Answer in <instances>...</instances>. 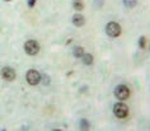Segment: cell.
Returning <instances> with one entry per match:
<instances>
[{"label":"cell","mask_w":150,"mask_h":131,"mask_svg":"<svg viewBox=\"0 0 150 131\" xmlns=\"http://www.w3.org/2000/svg\"><path fill=\"white\" fill-rule=\"evenodd\" d=\"M41 74L37 72L36 69H29L27 74H25V80L29 85H37L41 81Z\"/></svg>","instance_id":"cell-1"},{"label":"cell","mask_w":150,"mask_h":131,"mask_svg":"<svg viewBox=\"0 0 150 131\" xmlns=\"http://www.w3.org/2000/svg\"><path fill=\"white\" fill-rule=\"evenodd\" d=\"M113 113L117 118H126L129 116V107L125 103H116L113 106Z\"/></svg>","instance_id":"cell-2"},{"label":"cell","mask_w":150,"mask_h":131,"mask_svg":"<svg viewBox=\"0 0 150 131\" xmlns=\"http://www.w3.org/2000/svg\"><path fill=\"white\" fill-rule=\"evenodd\" d=\"M24 51L27 52L29 56H35L40 52V45L35 40H28L24 43Z\"/></svg>","instance_id":"cell-3"},{"label":"cell","mask_w":150,"mask_h":131,"mask_svg":"<svg viewBox=\"0 0 150 131\" xmlns=\"http://www.w3.org/2000/svg\"><path fill=\"white\" fill-rule=\"evenodd\" d=\"M115 97L120 101H125L130 97V89L123 84H120L115 88Z\"/></svg>","instance_id":"cell-4"},{"label":"cell","mask_w":150,"mask_h":131,"mask_svg":"<svg viewBox=\"0 0 150 131\" xmlns=\"http://www.w3.org/2000/svg\"><path fill=\"white\" fill-rule=\"evenodd\" d=\"M106 32L110 37H118L121 35V25H120L117 22H110L106 25Z\"/></svg>","instance_id":"cell-5"},{"label":"cell","mask_w":150,"mask_h":131,"mask_svg":"<svg viewBox=\"0 0 150 131\" xmlns=\"http://www.w3.org/2000/svg\"><path fill=\"white\" fill-rule=\"evenodd\" d=\"M1 75L6 81H13L16 79L17 74H16V70L13 68H10V66H4L1 70Z\"/></svg>","instance_id":"cell-6"},{"label":"cell","mask_w":150,"mask_h":131,"mask_svg":"<svg viewBox=\"0 0 150 131\" xmlns=\"http://www.w3.org/2000/svg\"><path fill=\"white\" fill-rule=\"evenodd\" d=\"M85 23V18L81 16V14H74L73 17V24L75 25V27H81V25H84Z\"/></svg>","instance_id":"cell-7"},{"label":"cell","mask_w":150,"mask_h":131,"mask_svg":"<svg viewBox=\"0 0 150 131\" xmlns=\"http://www.w3.org/2000/svg\"><path fill=\"white\" fill-rule=\"evenodd\" d=\"M85 54L84 52V48L81 47V46H75L74 48H73V55H74V57H76V59H81L83 57V55Z\"/></svg>","instance_id":"cell-8"},{"label":"cell","mask_w":150,"mask_h":131,"mask_svg":"<svg viewBox=\"0 0 150 131\" xmlns=\"http://www.w3.org/2000/svg\"><path fill=\"white\" fill-rule=\"evenodd\" d=\"M81 61H83L84 65H92L93 61H94V57L91 54H84L83 57H81Z\"/></svg>","instance_id":"cell-9"},{"label":"cell","mask_w":150,"mask_h":131,"mask_svg":"<svg viewBox=\"0 0 150 131\" xmlns=\"http://www.w3.org/2000/svg\"><path fill=\"white\" fill-rule=\"evenodd\" d=\"M73 8L75 10H78V12H81V10L84 9L83 0H74V1H73Z\"/></svg>","instance_id":"cell-10"},{"label":"cell","mask_w":150,"mask_h":131,"mask_svg":"<svg viewBox=\"0 0 150 131\" xmlns=\"http://www.w3.org/2000/svg\"><path fill=\"white\" fill-rule=\"evenodd\" d=\"M136 4H137V0H123V5H125L126 8H129V9L135 8Z\"/></svg>","instance_id":"cell-11"},{"label":"cell","mask_w":150,"mask_h":131,"mask_svg":"<svg viewBox=\"0 0 150 131\" xmlns=\"http://www.w3.org/2000/svg\"><path fill=\"white\" fill-rule=\"evenodd\" d=\"M79 125H80V127H81L83 130H88L89 127H91V123H89V121H88V120H85V118H81V120H80Z\"/></svg>","instance_id":"cell-12"},{"label":"cell","mask_w":150,"mask_h":131,"mask_svg":"<svg viewBox=\"0 0 150 131\" xmlns=\"http://www.w3.org/2000/svg\"><path fill=\"white\" fill-rule=\"evenodd\" d=\"M139 46H140L141 48H145V46H146V38L144 36H141L140 38H139Z\"/></svg>","instance_id":"cell-13"},{"label":"cell","mask_w":150,"mask_h":131,"mask_svg":"<svg viewBox=\"0 0 150 131\" xmlns=\"http://www.w3.org/2000/svg\"><path fill=\"white\" fill-rule=\"evenodd\" d=\"M41 81H42L45 85L50 84V76H47L46 74H42V76H41Z\"/></svg>","instance_id":"cell-14"},{"label":"cell","mask_w":150,"mask_h":131,"mask_svg":"<svg viewBox=\"0 0 150 131\" xmlns=\"http://www.w3.org/2000/svg\"><path fill=\"white\" fill-rule=\"evenodd\" d=\"M36 1H37V0H28L27 4H28L29 8H33V6H35V4H36Z\"/></svg>","instance_id":"cell-15"},{"label":"cell","mask_w":150,"mask_h":131,"mask_svg":"<svg viewBox=\"0 0 150 131\" xmlns=\"http://www.w3.org/2000/svg\"><path fill=\"white\" fill-rule=\"evenodd\" d=\"M4 1H12V0H4Z\"/></svg>","instance_id":"cell-16"}]
</instances>
